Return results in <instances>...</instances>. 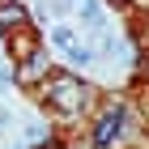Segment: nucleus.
I'll use <instances>...</instances> for the list:
<instances>
[{
    "label": "nucleus",
    "instance_id": "obj_5",
    "mask_svg": "<svg viewBox=\"0 0 149 149\" xmlns=\"http://www.w3.org/2000/svg\"><path fill=\"white\" fill-rule=\"evenodd\" d=\"M51 43H56L60 51L68 56L72 47H77V34H72V26H64V22H60V26H51Z\"/></svg>",
    "mask_w": 149,
    "mask_h": 149
},
{
    "label": "nucleus",
    "instance_id": "obj_7",
    "mask_svg": "<svg viewBox=\"0 0 149 149\" xmlns=\"http://www.w3.org/2000/svg\"><path fill=\"white\" fill-rule=\"evenodd\" d=\"M9 85H13V72H9V68H0V94H9Z\"/></svg>",
    "mask_w": 149,
    "mask_h": 149
},
{
    "label": "nucleus",
    "instance_id": "obj_6",
    "mask_svg": "<svg viewBox=\"0 0 149 149\" xmlns=\"http://www.w3.org/2000/svg\"><path fill=\"white\" fill-rule=\"evenodd\" d=\"M43 68H47V56L43 51H34V56H26V64H22V72H17V77H43Z\"/></svg>",
    "mask_w": 149,
    "mask_h": 149
},
{
    "label": "nucleus",
    "instance_id": "obj_1",
    "mask_svg": "<svg viewBox=\"0 0 149 149\" xmlns=\"http://www.w3.org/2000/svg\"><path fill=\"white\" fill-rule=\"evenodd\" d=\"M47 102L56 107V111L72 115V111H81V102H85V85H81L77 77H68V72H56V77L47 81Z\"/></svg>",
    "mask_w": 149,
    "mask_h": 149
},
{
    "label": "nucleus",
    "instance_id": "obj_2",
    "mask_svg": "<svg viewBox=\"0 0 149 149\" xmlns=\"http://www.w3.org/2000/svg\"><path fill=\"white\" fill-rule=\"evenodd\" d=\"M119 132H124V115L119 111H111V115H102V119H98V128H94V145H111L115 136H119Z\"/></svg>",
    "mask_w": 149,
    "mask_h": 149
},
{
    "label": "nucleus",
    "instance_id": "obj_4",
    "mask_svg": "<svg viewBox=\"0 0 149 149\" xmlns=\"http://www.w3.org/2000/svg\"><path fill=\"white\" fill-rule=\"evenodd\" d=\"M22 22H26L22 4H0V34H4V30H17Z\"/></svg>",
    "mask_w": 149,
    "mask_h": 149
},
{
    "label": "nucleus",
    "instance_id": "obj_8",
    "mask_svg": "<svg viewBox=\"0 0 149 149\" xmlns=\"http://www.w3.org/2000/svg\"><path fill=\"white\" fill-rule=\"evenodd\" d=\"M9 124H13V115H9V111H0V132H4Z\"/></svg>",
    "mask_w": 149,
    "mask_h": 149
},
{
    "label": "nucleus",
    "instance_id": "obj_3",
    "mask_svg": "<svg viewBox=\"0 0 149 149\" xmlns=\"http://www.w3.org/2000/svg\"><path fill=\"white\" fill-rule=\"evenodd\" d=\"M77 13H81V22L90 26V30H102V9H98V0H77Z\"/></svg>",
    "mask_w": 149,
    "mask_h": 149
}]
</instances>
